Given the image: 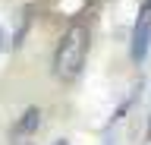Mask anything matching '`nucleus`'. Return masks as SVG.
<instances>
[{
    "label": "nucleus",
    "instance_id": "nucleus-7",
    "mask_svg": "<svg viewBox=\"0 0 151 145\" xmlns=\"http://www.w3.org/2000/svg\"><path fill=\"white\" fill-rule=\"evenodd\" d=\"M50 145H69V142H66V139H57V142H50Z\"/></svg>",
    "mask_w": 151,
    "mask_h": 145
},
{
    "label": "nucleus",
    "instance_id": "nucleus-5",
    "mask_svg": "<svg viewBox=\"0 0 151 145\" xmlns=\"http://www.w3.org/2000/svg\"><path fill=\"white\" fill-rule=\"evenodd\" d=\"M6 48V32H3V25H0V50Z\"/></svg>",
    "mask_w": 151,
    "mask_h": 145
},
{
    "label": "nucleus",
    "instance_id": "nucleus-6",
    "mask_svg": "<svg viewBox=\"0 0 151 145\" xmlns=\"http://www.w3.org/2000/svg\"><path fill=\"white\" fill-rule=\"evenodd\" d=\"M13 145H35V139H16Z\"/></svg>",
    "mask_w": 151,
    "mask_h": 145
},
{
    "label": "nucleus",
    "instance_id": "nucleus-4",
    "mask_svg": "<svg viewBox=\"0 0 151 145\" xmlns=\"http://www.w3.org/2000/svg\"><path fill=\"white\" fill-rule=\"evenodd\" d=\"M28 25H32V6H25V10L19 13V25H16V32H13V48H22V41H25V35H28Z\"/></svg>",
    "mask_w": 151,
    "mask_h": 145
},
{
    "label": "nucleus",
    "instance_id": "nucleus-2",
    "mask_svg": "<svg viewBox=\"0 0 151 145\" xmlns=\"http://www.w3.org/2000/svg\"><path fill=\"white\" fill-rule=\"evenodd\" d=\"M148 50H151V13L148 6L139 13V19L132 25V38H129V60L135 66H142L148 60Z\"/></svg>",
    "mask_w": 151,
    "mask_h": 145
},
{
    "label": "nucleus",
    "instance_id": "nucleus-3",
    "mask_svg": "<svg viewBox=\"0 0 151 145\" xmlns=\"http://www.w3.org/2000/svg\"><path fill=\"white\" fill-rule=\"evenodd\" d=\"M41 129V107H25L22 114L16 117V123L9 126V139H35V133Z\"/></svg>",
    "mask_w": 151,
    "mask_h": 145
},
{
    "label": "nucleus",
    "instance_id": "nucleus-8",
    "mask_svg": "<svg viewBox=\"0 0 151 145\" xmlns=\"http://www.w3.org/2000/svg\"><path fill=\"white\" fill-rule=\"evenodd\" d=\"M145 6H148V13H151V0H148V3H145Z\"/></svg>",
    "mask_w": 151,
    "mask_h": 145
},
{
    "label": "nucleus",
    "instance_id": "nucleus-1",
    "mask_svg": "<svg viewBox=\"0 0 151 145\" xmlns=\"http://www.w3.org/2000/svg\"><path fill=\"white\" fill-rule=\"evenodd\" d=\"M85 57H88V29L85 25H69L63 32V38L57 41L54 50V73L60 82H73L85 66Z\"/></svg>",
    "mask_w": 151,
    "mask_h": 145
}]
</instances>
